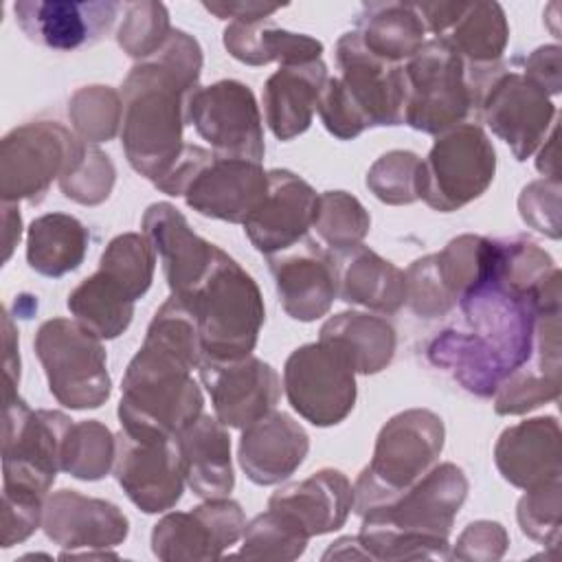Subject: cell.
<instances>
[{"label": "cell", "instance_id": "obj_1", "mask_svg": "<svg viewBox=\"0 0 562 562\" xmlns=\"http://www.w3.org/2000/svg\"><path fill=\"white\" fill-rule=\"evenodd\" d=\"M498 261L501 241L494 239V259L487 274L457 301L468 327L443 329L426 349L435 367L448 371L476 397H492L512 371L529 362L533 351V292H533L509 285L498 272Z\"/></svg>", "mask_w": 562, "mask_h": 562}, {"label": "cell", "instance_id": "obj_2", "mask_svg": "<svg viewBox=\"0 0 562 562\" xmlns=\"http://www.w3.org/2000/svg\"><path fill=\"white\" fill-rule=\"evenodd\" d=\"M200 360L195 316L187 303L169 296L123 373L121 430L132 437H176L200 417L204 397L191 375Z\"/></svg>", "mask_w": 562, "mask_h": 562}, {"label": "cell", "instance_id": "obj_3", "mask_svg": "<svg viewBox=\"0 0 562 562\" xmlns=\"http://www.w3.org/2000/svg\"><path fill=\"white\" fill-rule=\"evenodd\" d=\"M202 48L173 29L158 53L132 66L121 83V147L136 173L160 180L184 149L187 101L198 88Z\"/></svg>", "mask_w": 562, "mask_h": 562}, {"label": "cell", "instance_id": "obj_4", "mask_svg": "<svg viewBox=\"0 0 562 562\" xmlns=\"http://www.w3.org/2000/svg\"><path fill=\"white\" fill-rule=\"evenodd\" d=\"M468 476L454 463L432 465L411 487L367 509L358 533L369 560L448 558L454 516L468 498Z\"/></svg>", "mask_w": 562, "mask_h": 562}, {"label": "cell", "instance_id": "obj_5", "mask_svg": "<svg viewBox=\"0 0 562 562\" xmlns=\"http://www.w3.org/2000/svg\"><path fill=\"white\" fill-rule=\"evenodd\" d=\"M180 301L195 316L204 358L231 360L252 353L266 321L261 290L222 248L206 279Z\"/></svg>", "mask_w": 562, "mask_h": 562}, {"label": "cell", "instance_id": "obj_6", "mask_svg": "<svg viewBox=\"0 0 562 562\" xmlns=\"http://www.w3.org/2000/svg\"><path fill=\"white\" fill-rule=\"evenodd\" d=\"M154 187L167 195H182L187 206L204 217L244 224L268 193V171L255 160L224 158L213 149L184 145Z\"/></svg>", "mask_w": 562, "mask_h": 562}, {"label": "cell", "instance_id": "obj_7", "mask_svg": "<svg viewBox=\"0 0 562 562\" xmlns=\"http://www.w3.org/2000/svg\"><path fill=\"white\" fill-rule=\"evenodd\" d=\"M443 439V422L428 408L393 415L378 432L373 457L353 485L356 514L362 516L422 479L437 463Z\"/></svg>", "mask_w": 562, "mask_h": 562}, {"label": "cell", "instance_id": "obj_8", "mask_svg": "<svg viewBox=\"0 0 562 562\" xmlns=\"http://www.w3.org/2000/svg\"><path fill=\"white\" fill-rule=\"evenodd\" d=\"M468 83L474 116L509 145L516 160H527L538 151L555 127V105L551 97L512 64H468Z\"/></svg>", "mask_w": 562, "mask_h": 562}, {"label": "cell", "instance_id": "obj_9", "mask_svg": "<svg viewBox=\"0 0 562 562\" xmlns=\"http://www.w3.org/2000/svg\"><path fill=\"white\" fill-rule=\"evenodd\" d=\"M72 419L59 411H33L15 389H4L2 492L46 498L61 470V443Z\"/></svg>", "mask_w": 562, "mask_h": 562}, {"label": "cell", "instance_id": "obj_10", "mask_svg": "<svg viewBox=\"0 0 562 562\" xmlns=\"http://www.w3.org/2000/svg\"><path fill=\"white\" fill-rule=\"evenodd\" d=\"M53 397L72 411L99 408L112 393L101 338L77 321H44L33 340Z\"/></svg>", "mask_w": 562, "mask_h": 562}, {"label": "cell", "instance_id": "obj_11", "mask_svg": "<svg viewBox=\"0 0 562 562\" xmlns=\"http://www.w3.org/2000/svg\"><path fill=\"white\" fill-rule=\"evenodd\" d=\"M404 123L417 132L441 134L472 114L468 64L446 37H432L404 61Z\"/></svg>", "mask_w": 562, "mask_h": 562}, {"label": "cell", "instance_id": "obj_12", "mask_svg": "<svg viewBox=\"0 0 562 562\" xmlns=\"http://www.w3.org/2000/svg\"><path fill=\"white\" fill-rule=\"evenodd\" d=\"M496 173V151L479 123H461L437 134L419 165V200L452 213L481 198Z\"/></svg>", "mask_w": 562, "mask_h": 562}, {"label": "cell", "instance_id": "obj_13", "mask_svg": "<svg viewBox=\"0 0 562 562\" xmlns=\"http://www.w3.org/2000/svg\"><path fill=\"white\" fill-rule=\"evenodd\" d=\"M83 140L55 121H35L11 130L0 143L2 202H42L53 180L75 162Z\"/></svg>", "mask_w": 562, "mask_h": 562}, {"label": "cell", "instance_id": "obj_14", "mask_svg": "<svg viewBox=\"0 0 562 562\" xmlns=\"http://www.w3.org/2000/svg\"><path fill=\"white\" fill-rule=\"evenodd\" d=\"M290 406L312 426L340 424L356 404V369L331 342L316 340L294 349L283 367Z\"/></svg>", "mask_w": 562, "mask_h": 562}, {"label": "cell", "instance_id": "obj_15", "mask_svg": "<svg viewBox=\"0 0 562 562\" xmlns=\"http://www.w3.org/2000/svg\"><path fill=\"white\" fill-rule=\"evenodd\" d=\"M187 123L224 158L261 162L263 123L252 90L235 79L198 86L187 101Z\"/></svg>", "mask_w": 562, "mask_h": 562}, {"label": "cell", "instance_id": "obj_16", "mask_svg": "<svg viewBox=\"0 0 562 562\" xmlns=\"http://www.w3.org/2000/svg\"><path fill=\"white\" fill-rule=\"evenodd\" d=\"M114 476L127 498L145 514L171 509L184 490L182 459L176 437L116 435Z\"/></svg>", "mask_w": 562, "mask_h": 562}, {"label": "cell", "instance_id": "obj_17", "mask_svg": "<svg viewBox=\"0 0 562 562\" xmlns=\"http://www.w3.org/2000/svg\"><path fill=\"white\" fill-rule=\"evenodd\" d=\"M340 83L360 112L367 127L402 125L406 110L404 64L373 55L356 31H347L336 42Z\"/></svg>", "mask_w": 562, "mask_h": 562}, {"label": "cell", "instance_id": "obj_18", "mask_svg": "<svg viewBox=\"0 0 562 562\" xmlns=\"http://www.w3.org/2000/svg\"><path fill=\"white\" fill-rule=\"evenodd\" d=\"M246 529V516L239 503L206 498L191 512H171L162 516L151 531V551L158 560H215L233 547Z\"/></svg>", "mask_w": 562, "mask_h": 562}, {"label": "cell", "instance_id": "obj_19", "mask_svg": "<svg viewBox=\"0 0 562 562\" xmlns=\"http://www.w3.org/2000/svg\"><path fill=\"white\" fill-rule=\"evenodd\" d=\"M198 371L211 395L215 417L224 426L244 430L279 404V373L252 353L231 360L202 356Z\"/></svg>", "mask_w": 562, "mask_h": 562}, {"label": "cell", "instance_id": "obj_20", "mask_svg": "<svg viewBox=\"0 0 562 562\" xmlns=\"http://www.w3.org/2000/svg\"><path fill=\"white\" fill-rule=\"evenodd\" d=\"M277 294L285 314L301 323L325 316L338 296L336 255L312 237L268 255Z\"/></svg>", "mask_w": 562, "mask_h": 562}, {"label": "cell", "instance_id": "obj_21", "mask_svg": "<svg viewBox=\"0 0 562 562\" xmlns=\"http://www.w3.org/2000/svg\"><path fill=\"white\" fill-rule=\"evenodd\" d=\"M121 7L114 0H18L13 13L31 42L53 50H77L99 42Z\"/></svg>", "mask_w": 562, "mask_h": 562}, {"label": "cell", "instance_id": "obj_22", "mask_svg": "<svg viewBox=\"0 0 562 562\" xmlns=\"http://www.w3.org/2000/svg\"><path fill=\"white\" fill-rule=\"evenodd\" d=\"M316 200L318 193L301 176L288 169L268 171V193L246 217V237L263 255L294 246L312 228Z\"/></svg>", "mask_w": 562, "mask_h": 562}, {"label": "cell", "instance_id": "obj_23", "mask_svg": "<svg viewBox=\"0 0 562 562\" xmlns=\"http://www.w3.org/2000/svg\"><path fill=\"white\" fill-rule=\"evenodd\" d=\"M140 228L160 255L171 296L187 299L211 272L220 248L193 233L184 215L169 202L147 206Z\"/></svg>", "mask_w": 562, "mask_h": 562}, {"label": "cell", "instance_id": "obj_24", "mask_svg": "<svg viewBox=\"0 0 562 562\" xmlns=\"http://www.w3.org/2000/svg\"><path fill=\"white\" fill-rule=\"evenodd\" d=\"M44 533L64 549H108L130 533L127 516L110 501L59 490L44 503Z\"/></svg>", "mask_w": 562, "mask_h": 562}, {"label": "cell", "instance_id": "obj_25", "mask_svg": "<svg viewBox=\"0 0 562 562\" xmlns=\"http://www.w3.org/2000/svg\"><path fill=\"white\" fill-rule=\"evenodd\" d=\"M310 437L288 413L270 411L241 430L237 459L257 485H277L292 476L305 461Z\"/></svg>", "mask_w": 562, "mask_h": 562}, {"label": "cell", "instance_id": "obj_26", "mask_svg": "<svg viewBox=\"0 0 562 562\" xmlns=\"http://www.w3.org/2000/svg\"><path fill=\"white\" fill-rule=\"evenodd\" d=\"M501 476L520 490L560 479V424L555 417H533L507 426L494 446Z\"/></svg>", "mask_w": 562, "mask_h": 562}, {"label": "cell", "instance_id": "obj_27", "mask_svg": "<svg viewBox=\"0 0 562 562\" xmlns=\"http://www.w3.org/2000/svg\"><path fill=\"white\" fill-rule=\"evenodd\" d=\"M268 507L290 516L310 538L323 536L347 522L353 509V487L342 472L325 468L303 481L279 487Z\"/></svg>", "mask_w": 562, "mask_h": 562}, {"label": "cell", "instance_id": "obj_28", "mask_svg": "<svg viewBox=\"0 0 562 562\" xmlns=\"http://www.w3.org/2000/svg\"><path fill=\"white\" fill-rule=\"evenodd\" d=\"M325 81L327 66L323 59L279 66L266 79V123L279 140H292L312 125Z\"/></svg>", "mask_w": 562, "mask_h": 562}, {"label": "cell", "instance_id": "obj_29", "mask_svg": "<svg viewBox=\"0 0 562 562\" xmlns=\"http://www.w3.org/2000/svg\"><path fill=\"white\" fill-rule=\"evenodd\" d=\"M184 483L200 498H224L235 485L231 437L217 417L200 415L178 435Z\"/></svg>", "mask_w": 562, "mask_h": 562}, {"label": "cell", "instance_id": "obj_30", "mask_svg": "<svg viewBox=\"0 0 562 562\" xmlns=\"http://www.w3.org/2000/svg\"><path fill=\"white\" fill-rule=\"evenodd\" d=\"M334 255L340 301L380 314H395L406 303V277L397 266L364 244Z\"/></svg>", "mask_w": 562, "mask_h": 562}, {"label": "cell", "instance_id": "obj_31", "mask_svg": "<svg viewBox=\"0 0 562 562\" xmlns=\"http://www.w3.org/2000/svg\"><path fill=\"white\" fill-rule=\"evenodd\" d=\"M222 42L231 57L248 66H266L270 61L281 66L305 64L323 55V42L305 33L285 31L272 20L228 22Z\"/></svg>", "mask_w": 562, "mask_h": 562}, {"label": "cell", "instance_id": "obj_32", "mask_svg": "<svg viewBox=\"0 0 562 562\" xmlns=\"http://www.w3.org/2000/svg\"><path fill=\"white\" fill-rule=\"evenodd\" d=\"M353 31L373 55L393 64L408 61L426 42L422 15L408 2H364Z\"/></svg>", "mask_w": 562, "mask_h": 562}, {"label": "cell", "instance_id": "obj_33", "mask_svg": "<svg viewBox=\"0 0 562 562\" xmlns=\"http://www.w3.org/2000/svg\"><path fill=\"white\" fill-rule=\"evenodd\" d=\"M321 340L336 345L353 364L356 373L371 375L386 369L395 356L393 325L373 314L342 312L329 316L321 327Z\"/></svg>", "mask_w": 562, "mask_h": 562}, {"label": "cell", "instance_id": "obj_34", "mask_svg": "<svg viewBox=\"0 0 562 562\" xmlns=\"http://www.w3.org/2000/svg\"><path fill=\"white\" fill-rule=\"evenodd\" d=\"M88 228L72 215L46 213L31 222L26 233V261L44 277H64L77 270L88 252Z\"/></svg>", "mask_w": 562, "mask_h": 562}, {"label": "cell", "instance_id": "obj_35", "mask_svg": "<svg viewBox=\"0 0 562 562\" xmlns=\"http://www.w3.org/2000/svg\"><path fill=\"white\" fill-rule=\"evenodd\" d=\"M68 310L90 334L112 340L130 327L134 299L114 279L97 270L68 294Z\"/></svg>", "mask_w": 562, "mask_h": 562}, {"label": "cell", "instance_id": "obj_36", "mask_svg": "<svg viewBox=\"0 0 562 562\" xmlns=\"http://www.w3.org/2000/svg\"><path fill=\"white\" fill-rule=\"evenodd\" d=\"M448 33L443 37L470 66L501 61L509 42L507 15L498 2H468Z\"/></svg>", "mask_w": 562, "mask_h": 562}, {"label": "cell", "instance_id": "obj_37", "mask_svg": "<svg viewBox=\"0 0 562 562\" xmlns=\"http://www.w3.org/2000/svg\"><path fill=\"white\" fill-rule=\"evenodd\" d=\"M116 459V437L112 430L97 422H72L61 443V470L79 481H99Z\"/></svg>", "mask_w": 562, "mask_h": 562}, {"label": "cell", "instance_id": "obj_38", "mask_svg": "<svg viewBox=\"0 0 562 562\" xmlns=\"http://www.w3.org/2000/svg\"><path fill=\"white\" fill-rule=\"evenodd\" d=\"M312 228L331 252H342L362 244L371 228V217L351 193L325 191L316 200Z\"/></svg>", "mask_w": 562, "mask_h": 562}, {"label": "cell", "instance_id": "obj_39", "mask_svg": "<svg viewBox=\"0 0 562 562\" xmlns=\"http://www.w3.org/2000/svg\"><path fill=\"white\" fill-rule=\"evenodd\" d=\"M154 268L156 250L143 233L116 235L99 259V270L114 279L134 301L149 290Z\"/></svg>", "mask_w": 562, "mask_h": 562}, {"label": "cell", "instance_id": "obj_40", "mask_svg": "<svg viewBox=\"0 0 562 562\" xmlns=\"http://www.w3.org/2000/svg\"><path fill=\"white\" fill-rule=\"evenodd\" d=\"M241 538L239 555L252 560H296L310 540L290 516L270 507L246 522Z\"/></svg>", "mask_w": 562, "mask_h": 562}, {"label": "cell", "instance_id": "obj_41", "mask_svg": "<svg viewBox=\"0 0 562 562\" xmlns=\"http://www.w3.org/2000/svg\"><path fill=\"white\" fill-rule=\"evenodd\" d=\"M68 119L75 134L92 145L114 138L121 132L123 101L121 94L110 86H86L79 88L68 103Z\"/></svg>", "mask_w": 562, "mask_h": 562}, {"label": "cell", "instance_id": "obj_42", "mask_svg": "<svg viewBox=\"0 0 562 562\" xmlns=\"http://www.w3.org/2000/svg\"><path fill=\"white\" fill-rule=\"evenodd\" d=\"M123 22L116 33L123 53L138 61L158 53L173 31L167 7L156 0H140L123 4Z\"/></svg>", "mask_w": 562, "mask_h": 562}, {"label": "cell", "instance_id": "obj_43", "mask_svg": "<svg viewBox=\"0 0 562 562\" xmlns=\"http://www.w3.org/2000/svg\"><path fill=\"white\" fill-rule=\"evenodd\" d=\"M560 373L538 369L536 364L518 367L496 389L494 411L498 415H525L560 397Z\"/></svg>", "mask_w": 562, "mask_h": 562}, {"label": "cell", "instance_id": "obj_44", "mask_svg": "<svg viewBox=\"0 0 562 562\" xmlns=\"http://www.w3.org/2000/svg\"><path fill=\"white\" fill-rule=\"evenodd\" d=\"M419 165L422 158L413 151H386L369 167L367 187L384 204H413L419 200Z\"/></svg>", "mask_w": 562, "mask_h": 562}, {"label": "cell", "instance_id": "obj_45", "mask_svg": "<svg viewBox=\"0 0 562 562\" xmlns=\"http://www.w3.org/2000/svg\"><path fill=\"white\" fill-rule=\"evenodd\" d=\"M114 165L108 154L83 143L75 162L59 178V189L68 200L94 206L108 200L114 187Z\"/></svg>", "mask_w": 562, "mask_h": 562}, {"label": "cell", "instance_id": "obj_46", "mask_svg": "<svg viewBox=\"0 0 562 562\" xmlns=\"http://www.w3.org/2000/svg\"><path fill=\"white\" fill-rule=\"evenodd\" d=\"M516 518L525 536L540 544L555 547L560 538L562 518L560 479H551L542 485L525 490V496L518 501Z\"/></svg>", "mask_w": 562, "mask_h": 562}, {"label": "cell", "instance_id": "obj_47", "mask_svg": "<svg viewBox=\"0 0 562 562\" xmlns=\"http://www.w3.org/2000/svg\"><path fill=\"white\" fill-rule=\"evenodd\" d=\"M406 277V303L417 316L439 318L446 316L457 301L448 292L437 270L435 255H426L408 266Z\"/></svg>", "mask_w": 562, "mask_h": 562}, {"label": "cell", "instance_id": "obj_48", "mask_svg": "<svg viewBox=\"0 0 562 562\" xmlns=\"http://www.w3.org/2000/svg\"><path fill=\"white\" fill-rule=\"evenodd\" d=\"M518 211L527 226L558 239L560 237V178L529 182L518 198Z\"/></svg>", "mask_w": 562, "mask_h": 562}, {"label": "cell", "instance_id": "obj_49", "mask_svg": "<svg viewBox=\"0 0 562 562\" xmlns=\"http://www.w3.org/2000/svg\"><path fill=\"white\" fill-rule=\"evenodd\" d=\"M316 112H318L325 130L340 140H351L367 130L360 112L347 97L338 77H327V81L321 90V97H318Z\"/></svg>", "mask_w": 562, "mask_h": 562}, {"label": "cell", "instance_id": "obj_50", "mask_svg": "<svg viewBox=\"0 0 562 562\" xmlns=\"http://www.w3.org/2000/svg\"><path fill=\"white\" fill-rule=\"evenodd\" d=\"M44 503L40 496L2 492V547L24 542L42 525Z\"/></svg>", "mask_w": 562, "mask_h": 562}, {"label": "cell", "instance_id": "obj_51", "mask_svg": "<svg viewBox=\"0 0 562 562\" xmlns=\"http://www.w3.org/2000/svg\"><path fill=\"white\" fill-rule=\"evenodd\" d=\"M509 544V536L501 522H470L457 538L450 558L459 560H498Z\"/></svg>", "mask_w": 562, "mask_h": 562}, {"label": "cell", "instance_id": "obj_52", "mask_svg": "<svg viewBox=\"0 0 562 562\" xmlns=\"http://www.w3.org/2000/svg\"><path fill=\"white\" fill-rule=\"evenodd\" d=\"M560 46L547 44L536 48L522 64V75L544 90L549 97L558 94L562 88V64H560Z\"/></svg>", "mask_w": 562, "mask_h": 562}, {"label": "cell", "instance_id": "obj_53", "mask_svg": "<svg viewBox=\"0 0 562 562\" xmlns=\"http://www.w3.org/2000/svg\"><path fill=\"white\" fill-rule=\"evenodd\" d=\"M465 7H468V2H419V4H415L426 31L435 33V37H443L446 31H450L454 26V22L461 18Z\"/></svg>", "mask_w": 562, "mask_h": 562}, {"label": "cell", "instance_id": "obj_54", "mask_svg": "<svg viewBox=\"0 0 562 562\" xmlns=\"http://www.w3.org/2000/svg\"><path fill=\"white\" fill-rule=\"evenodd\" d=\"M209 13L217 15L220 20L231 22H255V20H270L277 13L279 4H263V2H204L202 4Z\"/></svg>", "mask_w": 562, "mask_h": 562}, {"label": "cell", "instance_id": "obj_55", "mask_svg": "<svg viewBox=\"0 0 562 562\" xmlns=\"http://www.w3.org/2000/svg\"><path fill=\"white\" fill-rule=\"evenodd\" d=\"M20 382V353H18V334L11 323V316L4 314V389L18 391Z\"/></svg>", "mask_w": 562, "mask_h": 562}, {"label": "cell", "instance_id": "obj_56", "mask_svg": "<svg viewBox=\"0 0 562 562\" xmlns=\"http://www.w3.org/2000/svg\"><path fill=\"white\" fill-rule=\"evenodd\" d=\"M2 211H4L2 213V224H4L2 237H4V261H7L11 257V252H13V246L20 241L22 220H20L15 202H2Z\"/></svg>", "mask_w": 562, "mask_h": 562}, {"label": "cell", "instance_id": "obj_57", "mask_svg": "<svg viewBox=\"0 0 562 562\" xmlns=\"http://www.w3.org/2000/svg\"><path fill=\"white\" fill-rule=\"evenodd\" d=\"M538 158H536V169L544 178H558V143H555V127L549 132L547 140L538 147Z\"/></svg>", "mask_w": 562, "mask_h": 562}, {"label": "cell", "instance_id": "obj_58", "mask_svg": "<svg viewBox=\"0 0 562 562\" xmlns=\"http://www.w3.org/2000/svg\"><path fill=\"white\" fill-rule=\"evenodd\" d=\"M331 558H340V560H349V558H364L369 560L364 547L360 544L358 536H347V538H340L336 540L325 553H323V560H331Z\"/></svg>", "mask_w": 562, "mask_h": 562}]
</instances>
